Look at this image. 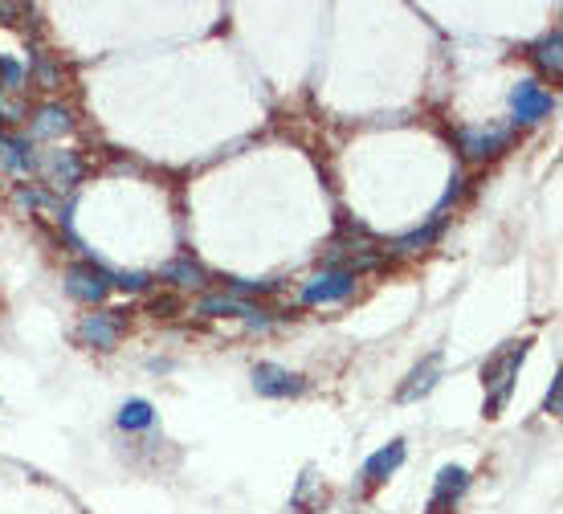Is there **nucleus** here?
<instances>
[{
    "mask_svg": "<svg viewBox=\"0 0 563 514\" xmlns=\"http://www.w3.org/2000/svg\"><path fill=\"white\" fill-rule=\"evenodd\" d=\"M510 139H515V127H510V123L466 127L462 135H457V143H462V156H466V160H490V156H498V151L510 147Z\"/></svg>",
    "mask_w": 563,
    "mask_h": 514,
    "instance_id": "f03ea898",
    "label": "nucleus"
},
{
    "mask_svg": "<svg viewBox=\"0 0 563 514\" xmlns=\"http://www.w3.org/2000/svg\"><path fill=\"white\" fill-rule=\"evenodd\" d=\"M437 376H441V355H429L425 364H417L413 372H408V384H400L396 400H400V404H413V400L429 396V392H433V384H437Z\"/></svg>",
    "mask_w": 563,
    "mask_h": 514,
    "instance_id": "1a4fd4ad",
    "label": "nucleus"
},
{
    "mask_svg": "<svg viewBox=\"0 0 563 514\" xmlns=\"http://www.w3.org/2000/svg\"><path fill=\"white\" fill-rule=\"evenodd\" d=\"M551 107H555L551 90L539 86V82H531V78L510 90V111H515V123H539V119L551 115Z\"/></svg>",
    "mask_w": 563,
    "mask_h": 514,
    "instance_id": "20e7f679",
    "label": "nucleus"
},
{
    "mask_svg": "<svg viewBox=\"0 0 563 514\" xmlns=\"http://www.w3.org/2000/svg\"><path fill=\"white\" fill-rule=\"evenodd\" d=\"M323 502H327V490H319L315 470H306L302 482H298V490H294V506H298V510H319Z\"/></svg>",
    "mask_w": 563,
    "mask_h": 514,
    "instance_id": "a211bd4d",
    "label": "nucleus"
},
{
    "mask_svg": "<svg viewBox=\"0 0 563 514\" xmlns=\"http://www.w3.org/2000/svg\"><path fill=\"white\" fill-rule=\"evenodd\" d=\"M115 290V278L102 270V266H94V262H78V266H70L66 270V294L70 298H78V302H102Z\"/></svg>",
    "mask_w": 563,
    "mask_h": 514,
    "instance_id": "7ed1b4c3",
    "label": "nucleus"
},
{
    "mask_svg": "<svg viewBox=\"0 0 563 514\" xmlns=\"http://www.w3.org/2000/svg\"><path fill=\"white\" fill-rule=\"evenodd\" d=\"M0 78H5V86H0V90H9V94H21L25 90V70L13 58H0Z\"/></svg>",
    "mask_w": 563,
    "mask_h": 514,
    "instance_id": "aec40b11",
    "label": "nucleus"
},
{
    "mask_svg": "<svg viewBox=\"0 0 563 514\" xmlns=\"http://www.w3.org/2000/svg\"><path fill=\"white\" fill-rule=\"evenodd\" d=\"M160 278H164V282H172V286H180V290H196V286H204V270L192 262V257L168 262V266L160 270Z\"/></svg>",
    "mask_w": 563,
    "mask_h": 514,
    "instance_id": "2eb2a0df",
    "label": "nucleus"
},
{
    "mask_svg": "<svg viewBox=\"0 0 563 514\" xmlns=\"http://www.w3.org/2000/svg\"><path fill=\"white\" fill-rule=\"evenodd\" d=\"M253 388H258V396L286 400V396H298L306 388V380L286 372V368H278V364H258V368H253Z\"/></svg>",
    "mask_w": 563,
    "mask_h": 514,
    "instance_id": "0eeeda50",
    "label": "nucleus"
},
{
    "mask_svg": "<svg viewBox=\"0 0 563 514\" xmlns=\"http://www.w3.org/2000/svg\"><path fill=\"white\" fill-rule=\"evenodd\" d=\"M151 421H156V413H151V404L147 400H127L123 408H119V429H147Z\"/></svg>",
    "mask_w": 563,
    "mask_h": 514,
    "instance_id": "f3484780",
    "label": "nucleus"
},
{
    "mask_svg": "<svg viewBox=\"0 0 563 514\" xmlns=\"http://www.w3.org/2000/svg\"><path fill=\"white\" fill-rule=\"evenodd\" d=\"M200 315H245V319H258L262 311L253 302L237 298V294H209V298H200Z\"/></svg>",
    "mask_w": 563,
    "mask_h": 514,
    "instance_id": "f8f14e48",
    "label": "nucleus"
},
{
    "mask_svg": "<svg viewBox=\"0 0 563 514\" xmlns=\"http://www.w3.org/2000/svg\"><path fill=\"white\" fill-rule=\"evenodd\" d=\"M13 204H17V209H41V204H49V196L45 192H37V188H17L13 192Z\"/></svg>",
    "mask_w": 563,
    "mask_h": 514,
    "instance_id": "412c9836",
    "label": "nucleus"
},
{
    "mask_svg": "<svg viewBox=\"0 0 563 514\" xmlns=\"http://www.w3.org/2000/svg\"><path fill=\"white\" fill-rule=\"evenodd\" d=\"M119 286H127V290H143V286H147V278H143V274H123V278H119Z\"/></svg>",
    "mask_w": 563,
    "mask_h": 514,
    "instance_id": "b1692460",
    "label": "nucleus"
},
{
    "mask_svg": "<svg viewBox=\"0 0 563 514\" xmlns=\"http://www.w3.org/2000/svg\"><path fill=\"white\" fill-rule=\"evenodd\" d=\"M559 372H555V380H551V392H547V400H543V408H547V413H559Z\"/></svg>",
    "mask_w": 563,
    "mask_h": 514,
    "instance_id": "5701e85b",
    "label": "nucleus"
},
{
    "mask_svg": "<svg viewBox=\"0 0 563 514\" xmlns=\"http://www.w3.org/2000/svg\"><path fill=\"white\" fill-rule=\"evenodd\" d=\"M123 327H127V319H123V311H98V315H86V319L78 323V339H82L86 347H98V351H111V347L119 343V335H123Z\"/></svg>",
    "mask_w": 563,
    "mask_h": 514,
    "instance_id": "39448f33",
    "label": "nucleus"
},
{
    "mask_svg": "<svg viewBox=\"0 0 563 514\" xmlns=\"http://www.w3.org/2000/svg\"><path fill=\"white\" fill-rule=\"evenodd\" d=\"M441 233V217L429 225V229H417V233H408V237H400V241H392V253H421L425 245H433V237Z\"/></svg>",
    "mask_w": 563,
    "mask_h": 514,
    "instance_id": "6ab92c4d",
    "label": "nucleus"
},
{
    "mask_svg": "<svg viewBox=\"0 0 563 514\" xmlns=\"http://www.w3.org/2000/svg\"><path fill=\"white\" fill-rule=\"evenodd\" d=\"M527 347H531V343L506 347L502 355H494L490 364L482 368V384H486V417H498V413H502V404L510 400V384H515V372H519V364L527 359Z\"/></svg>",
    "mask_w": 563,
    "mask_h": 514,
    "instance_id": "f257e3e1",
    "label": "nucleus"
},
{
    "mask_svg": "<svg viewBox=\"0 0 563 514\" xmlns=\"http://www.w3.org/2000/svg\"><path fill=\"white\" fill-rule=\"evenodd\" d=\"M355 290V270H323V274H315L311 282L302 286V302H339V298H347Z\"/></svg>",
    "mask_w": 563,
    "mask_h": 514,
    "instance_id": "423d86ee",
    "label": "nucleus"
},
{
    "mask_svg": "<svg viewBox=\"0 0 563 514\" xmlns=\"http://www.w3.org/2000/svg\"><path fill=\"white\" fill-rule=\"evenodd\" d=\"M559 49H563V37H559V33H551V37H543V41L531 49V58H535V62H539L547 74H555V78H559V70H563Z\"/></svg>",
    "mask_w": 563,
    "mask_h": 514,
    "instance_id": "dca6fc26",
    "label": "nucleus"
},
{
    "mask_svg": "<svg viewBox=\"0 0 563 514\" xmlns=\"http://www.w3.org/2000/svg\"><path fill=\"white\" fill-rule=\"evenodd\" d=\"M82 156L78 151H49V156L41 160V176H45V184L49 188H74L78 180H82Z\"/></svg>",
    "mask_w": 563,
    "mask_h": 514,
    "instance_id": "6e6552de",
    "label": "nucleus"
},
{
    "mask_svg": "<svg viewBox=\"0 0 563 514\" xmlns=\"http://www.w3.org/2000/svg\"><path fill=\"white\" fill-rule=\"evenodd\" d=\"M0 160H5V168H9V172H29V168H33L29 139H21V135H5V131H0Z\"/></svg>",
    "mask_w": 563,
    "mask_h": 514,
    "instance_id": "4468645a",
    "label": "nucleus"
},
{
    "mask_svg": "<svg viewBox=\"0 0 563 514\" xmlns=\"http://www.w3.org/2000/svg\"><path fill=\"white\" fill-rule=\"evenodd\" d=\"M70 127H74V115L62 107V102H45V107L33 115V123H29V135L33 139H58Z\"/></svg>",
    "mask_w": 563,
    "mask_h": 514,
    "instance_id": "9d476101",
    "label": "nucleus"
},
{
    "mask_svg": "<svg viewBox=\"0 0 563 514\" xmlns=\"http://www.w3.org/2000/svg\"><path fill=\"white\" fill-rule=\"evenodd\" d=\"M37 82H41V90H58V86H62L58 66H54V62H41V66H37Z\"/></svg>",
    "mask_w": 563,
    "mask_h": 514,
    "instance_id": "4be33fe9",
    "label": "nucleus"
},
{
    "mask_svg": "<svg viewBox=\"0 0 563 514\" xmlns=\"http://www.w3.org/2000/svg\"><path fill=\"white\" fill-rule=\"evenodd\" d=\"M400 461H404V441H392V445H384L380 453H372V457H368L364 478H368V482H384L388 474H396V470H400Z\"/></svg>",
    "mask_w": 563,
    "mask_h": 514,
    "instance_id": "ddd939ff",
    "label": "nucleus"
},
{
    "mask_svg": "<svg viewBox=\"0 0 563 514\" xmlns=\"http://www.w3.org/2000/svg\"><path fill=\"white\" fill-rule=\"evenodd\" d=\"M470 490V474L462 470V466H445L441 474H437V490H433V502H429V510L433 514H441L449 502H457Z\"/></svg>",
    "mask_w": 563,
    "mask_h": 514,
    "instance_id": "9b49d317",
    "label": "nucleus"
}]
</instances>
